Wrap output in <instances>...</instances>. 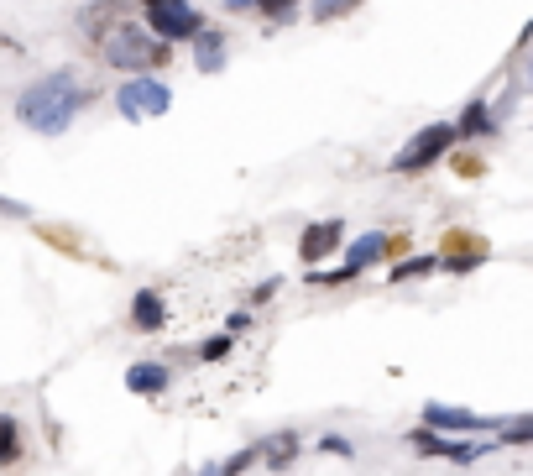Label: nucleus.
<instances>
[{
	"instance_id": "1",
	"label": "nucleus",
	"mask_w": 533,
	"mask_h": 476,
	"mask_svg": "<svg viewBox=\"0 0 533 476\" xmlns=\"http://www.w3.org/2000/svg\"><path fill=\"white\" fill-rule=\"evenodd\" d=\"M89 105V89L79 84L74 68H53V74L32 79L27 89L16 95V121L32 126L37 136H58L74 126V116Z\"/></svg>"
},
{
	"instance_id": "2",
	"label": "nucleus",
	"mask_w": 533,
	"mask_h": 476,
	"mask_svg": "<svg viewBox=\"0 0 533 476\" xmlns=\"http://www.w3.org/2000/svg\"><path fill=\"white\" fill-rule=\"evenodd\" d=\"M100 42H105V63L121 68V74H152V68L168 63V42H157L142 21H115Z\"/></svg>"
},
{
	"instance_id": "3",
	"label": "nucleus",
	"mask_w": 533,
	"mask_h": 476,
	"mask_svg": "<svg viewBox=\"0 0 533 476\" xmlns=\"http://www.w3.org/2000/svg\"><path fill=\"white\" fill-rule=\"evenodd\" d=\"M173 110V89L152 79V74H131L121 89H115V116L121 121H157Z\"/></svg>"
},
{
	"instance_id": "4",
	"label": "nucleus",
	"mask_w": 533,
	"mask_h": 476,
	"mask_svg": "<svg viewBox=\"0 0 533 476\" xmlns=\"http://www.w3.org/2000/svg\"><path fill=\"white\" fill-rule=\"evenodd\" d=\"M147 6V21L142 27L157 37V42H194L210 21H204L199 6H189V0H142Z\"/></svg>"
},
{
	"instance_id": "5",
	"label": "nucleus",
	"mask_w": 533,
	"mask_h": 476,
	"mask_svg": "<svg viewBox=\"0 0 533 476\" xmlns=\"http://www.w3.org/2000/svg\"><path fill=\"white\" fill-rule=\"evenodd\" d=\"M455 142H460L455 126H450V121H434V126H424L419 136H413L398 157H392V173H403V178H408V173H424V168H434Z\"/></svg>"
},
{
	"instance_id": "6",
	"label": "nucleus",
	"mask_w": 533,
	"mask_h": 476,
	"mask_svg": "<svg viewBox=\"0 0 533 476\" xmlns=\"http://www.w3.org/2000/svg\"><path fill=\"white\" fill-rule=\"evenodd\" d=\"M340 236H345V220H340V215H335V220L304 225V236H298V257H304V267H319L324 257H335Z\"/></svg>"
},
{
	"instance_id": "7",
	"label": "nucleus",
	"mask_w": 533,
	"mask_h": 476,
	"mask_svg": "<svg viewBox=\"0 0 533 476\" xmlns=\"http://www.w3.org/2000/svg\"><path fill=\"white\" fill-rule=\"evenodd\" d=\"M424 429H434V435H481L486 419H481V414H471V408L424 403Z\"/></svg>"
},
{
	"instance_id": "8",
	"label": "nucleus",
	"mask_w": 533,
	"mask_h": 476,
	"mask_svg": "<svg viewBox=\"0 0 533 476\" xmlns=\"http://www.w3.org/2000/svg\"><path fill=\"white\" fill-rule=\"evenodd\" d=\"M126 388L136 398H162L173 388V367H168V361H136V367L126 372Z\"/></svg>"
},
{
	"instance_id": "9",
	"label": "nucleus",
	"mask_w": 533,
	"mask_h": 476,
	"mask_svg": "<svg viewBox=\"0 0 533 476\" xmlns=\"http://www.w3.org/2000/svg\"><path fill=\"white\" fill-rule=\"evenodd\" d=\"M162 325H168V304H162V293L157 288H136L131 293V330L157 335Z\"/></svg>"
},
{
	"instance_id": "10",
	"label": "nucleus",
	"mask_w": 533,
	"mask_h": 476,
	"mask_svg": "<svg viewBox=\"0 0 533 476\" xmlns=\"http://www.w3.org/2000/svg\"><path fill=\"white\" fill-rule=\"evenodd\" d=\"M450 126H455V136L476 142V136H492L497 131V110H492V100H486V95H476V100H466V110H460Z\"/></svg>"
},
{
	"instance_id": "11",
	"label": "nucleus",
	"mask_w": 533,
	"mask_h": 476,
	"mask_svg": "<svg viewBox=\"0 0 533 476\" xmlns=\"http://www.w3.org/2000/svg\"><path fill=\"white\" fill-rule=\"evenodd\" d=\"M387 257V236L382 231H366V236H356L351 246H345V272H351V278H356V272H366V267H377Z\"/></svg>"
},
{
	"instance_id": "12",
	"label": "nucleus",
	"mask_w": 533,
	"mask_h": 476,
	"mask_svg": "<svg viewBox=\"0 0 533 476\" xmlns=\"http://www.w3.org/2000/svg\"><path fill=\"white\" fill-rule=\"evenodd\" d=\"M257 461H267V471H288L298 461V435L293 429H283V435H272L257 445Z\"/></svg>"
},
{
	"instance_id": "13",
	"label": "nucleus",
	"mask_w": 533,
	"mask_h": 476,
	"mask_svg": "<svg viewBox=\"0 0 533 476\" xmlns=\"http://www.w3.org/2000/svg\"><path fill=\"white\" fill-rule=\"evenodd\" d=\"M194 42H199V48H194V68H199V74H225V37L215 27H204Z\"/></svg>"
},
{
	"instance_id": "14",
	"label": "nucleus",
	"mask_w": 533,
	"mask_h": 476,
	"mask_svg": "<svg viewBox=\"0 0 533 476\" xmlns=\"http://www.w3.org/2000/svg\"><path fill=\"white\" fill-rule=\"evenodd\" d=\"M121 11H126V0H95V6L79 16V27H84V32H95V37H105V21H110V16L121 21Z\"/></svg>"
},
{
	"instance_id": "15",
	"label": "nucleus",
	"mask_w": 533,
	"mask_h": 476,
	"mask_svg": "<svg viewBox=\"0 0 533 476\" xmlns=\"http://www.w3.org/2000/svg\"><path fill=\"white\" fill-rule=\"evenodd\" d=\"M21 461V435H16V419L0 414V466H16Z\"/></svg>"
},
{
	"instance_id": "16",
	"label": "nucleus",
	"mask_w": 533,
	"mask_h": 476,
	"mask_svg": "<svg viewBox=\"0 0 533 476\" xmlns=\"http://www.w3.org/2000/svg\"><path fill=\"white\" fill-rule=\"evenodd\" d=\"M434 267H439V257H413V262H398V267H392V283H408V278H429Z\"/></svg>"
},
{
	"instance_id": "17",
	"label": "nucleus",
	"mask_w": 533,
	"mask_h": 476,
	"mask_svg": "<svg viewBox=\"0 0 533 476\" xmlns=\"http://www.w3.org/2000/svg\"><path fill=\"white\" fill-rule=\"evenodd\" d=\"M497 445H528L533 440V419L523 414V419H507V429H502V435H492Z\"/></svg>"
},
{
	"instance_id": "18",
	"label": "nucleus",
	"mask_w": 533,
	"mask_h": 476,
	"mask_svg": "<svg viewBox=\"0 0 533 476\" xmlns=\"http://www.w3.org/2000/svg\"><path fill=\"white\" fill-rule=\"evenodd\" d=\"M230 351H236V335H210V340H204V346H199V361H225Z\"/></svg>"
},
{
	"instance_id": "19",
	"label": "nucleus",
	"mask_w": 533,
	"mask_h": 476,
	"mask_svg": "<svg viewBox=\"0 0 533 476\" xmlns=\"http://www.w3.org/2000/svg\"><path fill=\"white\" fill-rule=\"evenodd\" d=\"M304 278L314 288H335V283H351V272H345V267H304Z\"/></svg>"
},
{
	"instance_id": "20",
	"label": "nucleus",
	"mask_w": 533,
	"mask_h": 476,
	"mask_svg": "<svg viewBox=\"0 0 533 476\" xmlns=\"http://www.w3.org/2000/svg\"><path fill=\"white\" fill-rule=\"evenodd\" d=\"M356 6H366V0H314V21H335V16L356 11Z\"/></svg>"
},
{
	"instance_id": "21",
	"label": "nucleus",
	"mask_w": 533,
	"mask_h": 476,
	"mask_svg": "<svg viewBox=\"0 0 533 476\" xmlns=\"http://www.w3.org/2000/svg\"><path fill=\"white\" fill-rule=\"evenodd\" d=\"M257 466V445H246V450H236V456H230L225 466H215L220 476H241V471H251Z\"/></svg>"
},
{
	"instance_id": "22",
	"label": "nucleus",
	"mask_w": 533,
	"mask_h": 476,
	"mask_svg": "<svg viewBox=\"0 0 533 476\" xmlns=\"http://www.w3.org/2000/svg\"><path fill=\"white\" fill-rule=\"evenodd\" d=\"M293 6H298V0H257V11L272 21V27H277V21H293Z\"/></svg>"
},
{
	"instance_id": "23",
	"label": "nucleus",
	"mask_w": 533,
	"mask_h": 476,
	"mask_svg": "<svg viewBox=\"0 0 533 476\" xmlns=\"http://www.w3.org/2000/svg\"><path fill=\"white\" fill-rule=\"evenodd\" d=\"M277 288H283V278H262L257 288H251V309H257V304H267V299H272Z\"/></svg>"
},
{
	"instance_id": "24",
	"label": "nucleus",
	"mask_w": 533,
	"mask_h": 476,
	"mask_svg": "<svg viewBox=\"0 0 533 476\" xmlns=\"http://www.w3.org/2000/svg\"><path fill=\"white\" fill-rule=\"evenodd\" d=\"M241 330H251V309H230L225 314V335H241Z\"/></svg>"
},
{
	"instance_id": "25",
	"label": "nucleus",
	"mask_w": 533,
	"mask_h": 476,
	"mask_svg": "<svg viewBox=\"0 0 533 476\" xmlns=\"http://www.w3.org/2000/svg\"><path fill=\"white\" fill-rule=\"evenodd\" d=\"M319 450H330V456H351V440H345V435H324Z\"/></svg>"
},
{
	"instance_id": "26",
	"label": "nucleus",
	"mask_w": 533,
	"mask_h": 476,
	"mask_svg": "<svg viewBox=\"0 0 533 476\" xmlns=\"http://www.w3.org/2000/svg\"><path fill=\"white\" fill-rule=\"evenodd\" d=\"M225 11H230V16H241V11H257V0H225Z\"/></svg>"
},
{
	"instance_id": "27",
	"label": "nucleus",
	"mask_w": 533,
	"mask_h": 476,
	"mask_svg": "<svg viewBox=\"0 0 533 476\" xmlns=\"http://www.w3.org/2000/svg\"><path fill=\"white\" fill-rule=\"evenodd\" d=\"M199 476H220V471H215V466H204V471H199Z\"/></svg>"
}]
</instances>
